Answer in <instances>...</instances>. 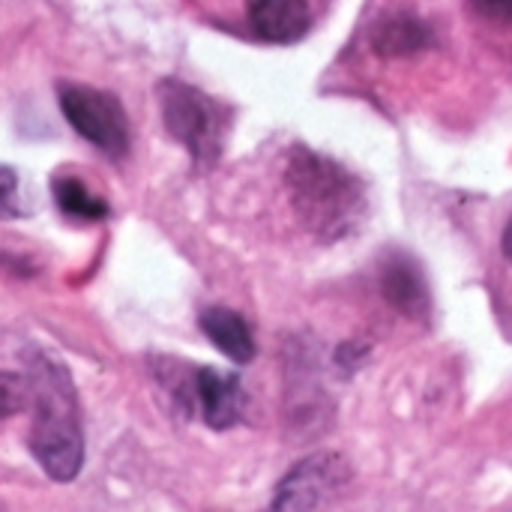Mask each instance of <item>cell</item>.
<instances>
[{"mask_svg":"<svg viewBox=\"0 0 512 512\" xmlns=\"http://www.w3.org/2000/svg\"><path fill=\"white\" fill-rule=\"evenodd\" d=\"M201 330H204V336H207L228 360H234V363L243 366V363H249V360L255 357L252 330H249V324H246L237 312L222 309V306L207 309V312L201 315Z\"/></svg>","mask_w":512,"mask_h":512,"instance_id":"obj_9","label":"cell"},{"mask_svg":"<svg viewBox=\"0 0 512 512\" xmlns=\"http://www.w3.org/2000/svg\"><path fill=\"white\" fill-rule=\"evenodd\" d=\"M192 396L201 408V417L210 429H231L243 414V387L240 378L219 369H195Z\"/></svg>","mask_w":512,"mask_h":512,"instance_id":"obj_6","label":"cell"},{"mask_svg":"<svg viewBox=\"0 0 512 512\" xmlns=\"http://www.w3.org/2000/svg\"><path fill=\"white\" fill-rule=\"evenodd\" d=\"M18 213V177L12 168L0 165V219Z\"/></svg>","mask_w":512,"mask_h":512,"instance_id":"obj_13","label":"cell"},{"mask_svg":"<svg viewBox=\"0 0 512 512\" xmlns=\"http://www.w3.org/2000/svg\"><path fill=\"white\" fill-rule=\"evenodd\" d=\"M474 6L477 15L489 18V21H510L512 18V0H468Z\"/></svg>","mask_w":512,"mask_h":512,"instance_id":"obj_14","label":"cell"},{"mask_svg":"<svg viewBox=\"0 0 512 512\" xmlns=\"http://www.w3.org/2000/svg\"><path fill=\"white\" fill-rule=\"evenodd\" d=\"M159 102H162L165 129L189 150L195 165L198 168L213 165L219 159L222 132H225V117L219 105L198 87L174 78L159 84Z\"/></svg>","mask_w":512,"mask_h":512,"instance_id":"obj_3","label":"cell"},{"mask_svg":"<svg viewBox=\"0 0 512 512\" xmlns=\"http://www.w3.org/2000/svg\"><path fill=\"white\" fill-rule=\"evenodd\" d=\"M30 453L39 468L57 480L69 483L78 477L84 462V435L78 420V402L69 372L48 354L30 360Z\"/></svg>","mask_w":512,"mask_h":512,"instance_id":"obj_1","label":"cell"},{"mask_svg":"<svg viewBox=\"0 0 512 512\" xmlns=\"http://www.w3.org/2000/svg\"><path fill=\"white\" fill-rule=\"evenodd\" d=\"M381 291L387 303L408 318H423L429 312L426 279L408 255H390V261L381 267Z\"/></svg>","mask_w":512,"mask_h":512,"instance_id":"obj_8","label":"cell"},{"mask_svg":"<svg viewBox=\"0 0 512 512\" xmlns=\"http://www.w3.org/2000/svg\"><path fill=\"white\" fill-rule=\"evenodd\" d=\"M429 42H432L429 27L414 15H390L372 33V45L381 57H408L423 51Z\"/></svg>","mask_w":512,"mask_h":512,"instance_id":"obj_10","label":"cell"},{"mask_svg":"<svg viewBox=\"0 0 512 512\" xmlns=\"http://www.w3.org/2000/svg\"><path fill=\"white\" fill-rule=\"evenodd\" d=\"M294 213L324 243L348 237L366 210L363 183L339 162L312 150H297L285 171Z\"/></svg>","mask_w":512,"mask_h":512,"instance_id":"obj_2","label":"cell"},{"mask_svg":"<svg viewBox=\"0 0 512 512\" xmlns=\"http://www.w3.org/2000/svg\"><path fill=\"white\" fill-rule=\"evenodd\" d=\"M51 192H54V201H57L60 213L69 216V219H78V222H99V219L108 216L105 198H99L96 192H90V189H87L78 177H72V174L54 177Z\"/></svg>","mask_w":512,"mask_h":512,"instance_id":"obj_11","label":"cell"},{"mask_svg":"<svg viewBox=\"0 0 512 512\" xmlns=\"http://www.w3.org/2000/svg\"><path fill=\"white\" fill-rule=\"evenodd\" d=\"M501 246H504V255L512 261V216H510V222H507V228H504V240H501Z\"/></svg>","mask_w":512,"mask_h":512,"instance_id":"obj_15","label":"cell"},{"mask_svg":"<svg viewBox=\"0 0 512 512\" xmlns=\"http://www.w3.org/2000/svg\"><path fill=\"white\" fill-rule=\"evenodd\" d=\"M252 30L267 42H297L312 24L309 0H246Z\"/></svg>","mask_w":512,"mask_h":512,"instance_id":"obj_7","label":"cell"},{"mask_svg":"<svg viewBox=\"0 0 512 512\" xmlns=\"http://www.w3.org/2000/svg\"><path fill=\"white\" fill-rule=\"evenodd\" d=\"M30 405V378L15 372H0V420L15 417Z\"/></svg>","mask_w":512,"mask_h":512,"instance_id":"obj_12","label":"cell"},{"mask_svg":"<svg viewBox=\"0 0 512 512\" xmlns=\"http://www.w3.org/2000/svg\"><path fill=\"white\" fill-rule=\"evenodd\" d=\"M348 480V465L336 453H318L300 462L276 489L273 512H312Z\"/></svg>","mask_w":512,"mask_h":512,"instance_id":"obj_5","label":"cell"},{"mask_svg":"<svg viewBox=\"0 0 512 512\" xmlns=\"http://www.w3.org/2000/svg\"><path fill=\"white\" fill-rule=\"evenodd\" d=\"M57 99L63 117L84 141L108 156H123L129 150V120L117 96L87 84H60Z\"/></svg>","mask_w":512,"mask_h":512,"instance_id":"obj_4","label":"cell"}]
</instances>
